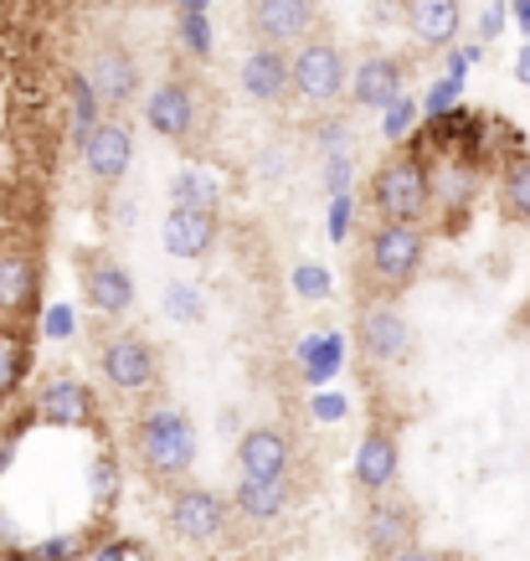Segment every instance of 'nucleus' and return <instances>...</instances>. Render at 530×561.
<instances>
[{
  "label": "nucleus",
  "instance_id": "1",
  "mask_svg": "<svg viewBox=\"0 0 530 561\" xmlns=\"http://www.w3.org/2000/svg\"><path fill=\"white\" fill-rule=\"evenodd\" d=\"M129 448H135L139 469L160 484H175L196 463V427L181 408H150L139 412L129 427Z\"/></svg>",
  "mask_w": 530,
  "mask_h": 561
},
{
  "label": "nucleus",
  "instance_id": "2",
  "mask_svg": "<svg viewBox=\"0 0 530 561\" xmlns=\"http://www.w3.org/2000/svg\"><path fill=\"white\" fill-rule=\"evenodd\" d=\"M428 257V232L412 221H377V232L366 238V278L377 299H396L407 289L417 268Z\"/></svg>",
  "mask_w": 530,
  "mask_h": 561
},
{
  "label": "nucleus",
  "instance_id": "3",
  "mask_svg": "<svg viewBox=\"0 0 530 561\" xmlns=\"http://www.w3.org/2000/svg\"><path fill=\"white\" fill-rule=\"evenodd\" d=\"M371 206L381 221H412L423 227V217L433 211V175L417 154H396L371 175Z\"/></svg>",
  "mask_w": 530,
  "mask_h": 561
},
{
  "label": "nucleus",
  "instance_id": "4",
  "mask_svg": "<svg viewBox=\"0 0 530 561\" xmlns=\"http://www.w3.org/2000/svg\"><path fill=\"white\" fill-rule=\"evenodd\" d=\"M345 51L325 36H304L299 47L289 51V93L309 108H335L345 99Z\"/></svg>",
  "mask_w": 530,
  "mask_h": 561
},
{
  "label": "nucleus",
  "instance_id": "5",
  "mask_svg": "<svg viewBox=\"0 0 530 561\" xmlns=\"http://www.w3.org/2000/svg\"><path fill=\"white\" fill-rule=\"evenodd\" d=\"M42 299V257L26 238H0V324H21Z\"/></svg>",
  "mask_w": 530,
  "mask_h": 561
},
{
  "label": "nucleus",
  "instance_id": "6",
  "mask_svg": "<svg viewBox=\"0 0 530 561\" xmlns=\"http://www.w3.org/2000/svg\"><path fill=\"white\" fill-rule=\"evenodd\" d=\"M227 520H232V505L217 490H201V484H175L171 500H165V530L175 541H217Z\"/></svg>",
  "mask_w": 530,
  "mask_h": 561
},
{
  "label": "nucleus",
  "instance_id": "7",
  "mask_svg": "<svg viewBox=\"0 0 530 561\" xmlns=\"http://www.w3.org/2000/svg\"><path fill=\"white\" fill-rule=\"evenodd\" d=\"M99 371L114 391L139 397V391H150L154 381H160V351H154L145 335L124 330V335H108V341L99 345Z\"/></svg>",
  "mask_w": 530,
  "mask_h": 561
},
{
  "label": "nucleus",
  "instance_id": "8",
  "mask_svg": "<svg viewBox=\"0 0 530 561\" xmlns=\"http://www.w3.org/2000/svg\"><path fill=\"white\" fill-rule=\"evenodd\" d=\"M360 541L371 557H392L402 546L417 541V505H412L407 494L396 490H381L366 500V515H360Z\"/></svg>",
  "mask_w": 530,
  "mask_h": 561
},
{
  "label": "nucleus",
  "instance_id": "9",
  "mask_svg": "<svg viewBox=\"0 0 530 561\" xmlns=\"http://www.w3.org/2000/svg\"><path fill=\"white\" fill-rule=\"evenodd\" d=\"M83 83L93 88V99H99L103 114H124V108L139 99V62L129 57V47L103 42V47H93V57H88Z\"/></svg>",
  "mask_w": 530,
  "mask_h": 561
},
{
  "label": "nucleus",
  "instance_id": "10",
  "mask_svg": "<svg viewBox=\"0 0 530 561\" xmlns=\"http://www.w3.org/2000/svg\"><path fill=\"white\" fill-rule=\"evenodd\" d=\"M356 341H360V356L371 366H402L412 356V324L392 299H377V305L360 309Z\"/></svg>",
  "mask_w": 530,
  "mask_h": 561
},
{
  "label": "nucleus",
  "instance_id": "11",
  "mask_svg": "<svg viewBox=\"0 0 530 561\" xmlns=\"http://www.w3.org/2000/svg\"><path fill=\"white\" fill-rule=\"evenodd\" d=\"M78 154H83L88 175L99 181V186H119L124 175H129V160H135V129L114 114H103L83 139H78Z\"/></svg>",
  "mask_w": 530,
  "mask_h": 561
},
{
  "label": "nucleus",
  "instance_id": "12",
  "mask_svg": "<svg viewBox=\"0 0 530 561\" xmlns=\"http://www.w3.org/2000/svg\"><path fill=\"white\" fill-rule=\"evenodd\" d=\"M314 0H247V32L257 47H299L314 32Z\"/></svg>",
  "mask_w": 530,
  "mask_h": 561
},
{
  "label": "nucleus",
  "instance_id": "13",
  "mask_svg": "<svg viewBox=\"0 0 530 561\" xmlns=\"http://www.w3.org/2000/svg\"><path fill=\"white\" fill-rule=\"evenodd\" d=\"M402 83H407V62L392 57V51H366L350 78H345V99L356 108H387V103L402 99Z\"/></svg>",
  "mask_w": 530,
  "mask_h": 561
},
{
  "label": "nucleus",
  "instance_id": "14",
  "mask_svg": "<svg viewBox=\"0 0 530 561\" xmlns=\"http://www.w3.org/2000/svg\"><path fill=\"white\" fill-rule=\"evenodd\" d=\"M145 119L160 139H171V145H186L196 135V124H201V99H196V88L181 83V78H165V83L150 93L145 103Z\"/></svg>",
  "mask_w": 530,
  "mask_h": 561
},
{
  "label": "nucleus",
  "instance_id": "15",
  "mask_svg": "<svg viewBox=\"0 0 530 561\" xmlns=\"http://www.w3.org/2000/svg\"><path fill=\"white\" fill-rule=\"evenodd\" d=\"M83 294L103 320H119V314L135 309V278H129V268H124L119 257H108V253L83 257Z\"/></svg>",
  "mask_w": 530,
  "mask_h": 561
},
{
  "label": "nucleus",
  "instance_id": "16",
  "mask_svg": "<svg viewBox=\"0 0 530 561\" xmlns=\"http://www.w3.org/2000/svg\"><path fill=\"white\" fill-rule=\"evenodd\" d=\"M396 474H402V448H396V433L392 427H366V438L356 448V463H350V479H356V490L371 500V494L392 490Z\"/></svg>",
  "mask_w": 530,
  "mask_h": 561
},
{
  "label": "nucleus",
  "instance_id": "17",
  "mask_svg": "<svg viewBox=\"0 0 530 561\" xmlns=\"http://www.w3.org/2000/svg\"><path fill=\"white\" fill-rule=\"evenodd\" d=\"M32 423L93 427V423H99V402H93V391H88L83 381H72V376H57V381H47V387L36 391Z\"/></svg>",
  "mask_w": 530,
  "mask_h": 561
},
{
  "label": "nucleus",
  "instance_id": "18",
  "mask_svg": "<svg viewBox=\"0 0 530 561\" xmlns=\"http://www.w3.org/2000/svg\"><path fill=\"white\" fill-rule=\"evenodd\" d=\"M238 469L242 479H289L293 438L284 427H247L238 438Z\"/></svg>",
  "mask_w": 530,
  "mask_h": 561
},
{
  "label": "nucleus",
  "instance_id": "19",
  "mask_svg": "<svg viewBox=\"0 0 530 561\" xmlns=\"http://www.w3.org/2000/svg\"><path fill=\"white\" fill-rule=\"evenodd\" d=\"M238 88H242V99L263 103V108H274V103L293 99V93H289V51H284V47H253L247 57H242Z\"/></svg>",
  "mask_w": 530,
  "mask_h": 561
},
{
  "label": "nucleus",
  "instance_id": "20",
  "mask_svg": "<svg viewBox=\"0 0 530 561\" xmlns=\"http://www.w3.org/2000/svg\"><path fill=\"white\" fill-rule=\"evenodd\" d=\"M222 232V221L217 211H196V206H171V217L160 227V238H165V253L171 257H206L211 253V242Z\"/></svg>",
  "mask_w": 530,
  "mask_h": 561
},
{
  "label": "nucleus",
  "instance_id": "21",
  "mask_svg": "<svg viewBox=\"0 0 530 561\" xmlns=\"http://www.w3.org/2000/svg\"><path fill=\"white\" fill-rule=\"evenodd\" d=\"M463 26L459 0H407V32L417 36L423 51H448Z\"/></svg>",
  "mask_w": 530,
  "mask_h": 561
},
{
  "label": "nucleus",
  "instance_id": "22",
  "mask_svg": "<svg viewBox=\"0 0 530 561\" xmlns=\"http://www.w3.org/2000/svg\"><path fill=\"white\" fill-rule=\"evenodd\" d=\"M293 505V479H238L232 490V511L253 526H268Z\"/></svg>",
  "mask_w": 530,
  "mask_h": 561
},
{
  "label": "nucleus",
  "instance_id": "23",
  "mask_svg": "<svg viewBox=\"0 0 530 561\" xmlns=\"http://www.w3.org/2000/svg\"><path fill=\"white\" fill-rule=\"evenodd\" d=\"M341 366H345L341 330H325V335H304V341H299V371H304L309 387H325L330 376H341Z\"/></svg>",
  "mask_w": 530,
  "mask_h": 561
},
{
  "label": "nucleus",
  "instance_id": "24",
  "mask_svg": "<svg viewBox=\"0 0 530 561\" xmlns=\"http://www.w3.org/2000/svg\"><path fill=\"white\" fill-rule=\"evenodd\" d=\"M499 211L530 227V154H510V165L499 171Z\"/></svg>",
  "mask_w": 530,
  "mask_h": 561
},
{
  "label": "nucleus",
  "instance_id": "25",
  "mask_svg": "<svg viewBox=\"0 0 530 561\" xmlns=\"http://www.w3.org/2000/svg\"><path fill=\"white\" fill-rule=\"evenodd\" d=\"M26 366H32V341L21 335L16 324H0V402L21 387Z\"/></svg>",
  "mask_w": 530,
  "mask_h": 561
},
{
  "label": "nucleus",
  "instance_id": "26",
  "mask_svg": "<svg viewBox=\"0 0 530 561\" xmlns=\"http://www.w3.org/2000/svg\"><path fill=\"white\" fill-rule=\"evenodd\" d=\"M171 202L175 206H196V211H217V202H222V186H217V181H211L206 171H175Z\"/></svg>",
  "mask_w": 530,
  "mask_h": 561
},
{
  "label": "nucleus",
  "instance_id": "27",
  "mask_svg": "<svg viewBox=\"0 0 530 561\" xmlns=\"http://www.w3.org/2000/svg\"><path fill=\"white\" fill-rule=\"evenodd\" d=\"M68 108H72V139H83L103 119V108L93 99V88L83 83V72H68Z\"/></svg>",
  "mask_w": 530,
  "mask_h": 561
},
{
  "label": "nucleus",
  "instance_id": "28",
  "mask_svg": "<svg viewBox=\"0 0 530 561\" xmlns=\"http://www.w3.org/2000/svg\"><path fill=\"white\" fill-rule=\"evenodd\" d=\"M165 309H171V320H175V324H196V320L206 314L201 294L191 289V284H165Z\"/></svg>",
  "mask_w": 530,
  "mask_h": 561
},
{
  "label": "nucleus",
  "instance_id": "29",
  "mask_svg": "<svg viewBox=\"0 0 530 561\" xmlns=\"http://www.w3.org/2000/svg\"><path fill=\"white\" fill-rule=\"evenodd\" d=\"M381 114H387V119H381V135H387V139L396 145V139H407V135H412V119H417V103H412L407 93H402V99L387 103Z\"/></svg>",
  "mask_w": 530,
  "mask_h": 561
},
{
  "label": "nucleus",
  "instance_id": "30",
  "mask_svg": "<svg viewBox=\"0 0 530 561\" xmlns=\"http://www.w3.org/2000/svg\"><path fill=\"white\" fill-rule=\"evenodd\" d=\"M314 150L350 154V150H356V129H350L345 119H325V124H320V135H314Z\"/></svg>",
  "mask_w": 530,
  "mask_h": 561
},
{
  "label": "nucleus",
  "instance_id": "31",
  "mask_svg": "<svg viewBox=\"0 0 530 561\" xmlns=\"http://www.w3.org/2000/svg\"><path fill=\"white\" fill-rule=\"evenodd\" d=\"M293 294H299V299H330V268L299 263V268H293Z\"/></svg>",
  "mask_w": 530,
  "mask_h": 561
},
{
  "label": "nucleus",
  "instance_id": "32",
  "mask_svg": "<svg viewBox=\"0 0 530 561\" xmlns=\"http://www.w3.org/2000/svg\"><path fill=\"white\" fill-rule=\"evenodd\" d=\"M78 557V541H68V536H51V541L42 546H21L11 561H72Z\"/></svg>",
  "mask_w": 530,
  "mask_h": 561
},
{
  "label": "nucleus",
  "instance_id": "33",
  "mask_svg": "<svg viewBox=\"0 0 530 561\" xmlns=\"http://www.w3.org/2000/svg\"><path fill=\"white\" fill-rule=\"evenodd\" d=\"M181 47L191 57H211V26H206V16H181Z\"/></svg>",
  "mask_w": 530,
  "mask_h": 561
},
{
  "label": "nucleus",
  "instance_id": "34",
  "mask_svg": "<svg viewBox=\"0 0 530 561\" xmlns=\"http://www.w3.org/2000/svg\"><path fill=\"white\" fill-rule=\"evenodd\" d=\"M459 88H463V78H443V83H433V88H428V103H423V114H428V124L438 119V114H448V108H453V99H459Z\"/></svg>",
  "mask_w": 530,
  "mask_h": 561
},
{
  "label": "nucleus",
  "instance_id": "35",
  "mask_svg": "<svg viewBox=\"0 0 530 561\" xmlns=\"http://www.w3.org/2000/svg\"><path fill=\"white\" fill-rule=\"evenodd\" d=\"M72 330H78V314H72V305H51L47 314H42V335H47V341H68Z\"/></svg>",
  "mask_w": 530,
  "mask_h": 561
},
{
  "label": "nucleus",
  "instance_id": "36",
  "mask_svg": "<svg viewBox=\"0 0 530 561\" xmlns=\"http://www.w3.org/2000/svg\"><path fill=\"white\" fill-rule=\"evenodd\" d=\"M350 211H356V196H330V242H345L350 238Z\"/></svg>",
  "mask_w": 530,
  "mask_h": 561
},
{
  "label": "nucleus",
  "instance_id": "37",
  "mask_svg": "<svg viewBox=\"0 0 530 561\" xmlns=\"http://www.w3.org/2000/svg\"><path fill=\"white\" fill-rule=\"evenodd\" d=\"M350 171H356V160H350V154H325V186H330V196H345V191H350Z\"/></svg>",
  "mask_w": 530,
  "mask_h": 561
},
{
  "label": "nucleus",
  "instance_id": "38",
  "mask_svg": "<svg viewBox=\"0 0 530 561\" xmlns=\"http://www.w3.org/2000/svg\"><path fill=\"white\" fill-rule=\"evenodd\" d=\"M381 561H459L453 551H433V546H402V551H392V557H381Z\"/></svg>",
  "mask_w": 530,
  "mask_h": 561
},
{
  "label": "nucleus",
  "instance_id": "39",
  "mask_svg": "<svg viewBox=\"0 0 530 561\" xmlns=\"http://www.w3.org/2000/svg\"><path fill=\"white\" fill-rule=\"evenodd\" d=\"M314 417H320V423H341V417H345V397L320 391V397H314Z\"/></svg>",
  "mask_w": 530,
  "mask_h": 561
},
{
  "label": "nucleus",
  "instance_id": "40",
  "mask_svg": "<svg viewBox=\"0 0 530 561\" xmlns=\"http://www.w3.org/2000/svg\"><path fill=\"white\" fill-rule=\"evenodd\" d=\"M114 484H119V469H114L108 459H99V463H93V490L114 500Z\"/></svg>",
  "mask_w": 530,
  "mask_h": 561
},
{
  "label": "nucleus",
  "instance_id": "41",
  "mask_svg": "<svg viewBox=\"0 0 530 561\" xmlns=\"http://www.w3.org/2000/svg\"><path fill=\"white\" fill-rule=\"evenodd\" d=\"M139 546L135 541H114V546H103V551H93L88 561H124V557H135Z\"/></svg>",
  "mask_w": 530,
  "mask_h": 561
},
{
  "label": "nucleus",
  "instance_id": "42",
  "mask_svg": "<svg viewBox=\"0 0 530 561\" xmlns=\"http://www.w3.org/2000/svg\"><path fill=\"white\" fill-rule=\"evenodd\" d=\"M16 536H21L16 520H11V515H0V551H5V557H16V551H21Z\"/></svg>",
  "mask_w": 530,
  "mask_h": 561
},
{
  "label": "nucleus",
  "instance_id": "43",
  "mask_svg": "<svg viewBox=\"0 0 530 561\" xmlns=\"http://www.w3.org/2000/svg\"><path fill=\"white\" fill-rule=\"evenodd\" d=\"M499 26H505V5H489L484 11V36H499Z\"/></svg>",
  "mask_w": 530,
  "mask_h": 561
},
{
  "label": "nucleus",
  "instance_id": "44",
  "mask_svg": "<svg viewBox=\"0 0 530 561\" xmlns=\"http://www.w3.org/2000/svg\"><path fill=\"white\" fill-rule=\"evenodd\" d=\"M515 78L530 88V47H520V57H515Z\"/></svg>",
  "mask_w": 530,
  "mask_h": 561
},
{
  "label": "nucleus",
  "instance_id": "45",
  "mask_svg": "<svg viewBox=\"0 0 530 561\" xmlns=\"http://www.w3.org/2000/svg\"><path fill=\"white\" fill-rule=\"evenodd\" d=\"M181 16H206V0H175Z\"/></svg>",
  "mask_w": 530,
  "mask_h": 561
},
{
  "label": "nucleus",
  "instance_id": "46",
  "mask_svg": "<svg viewBox=\"0 0 530 561\" xmlns=\"http://www.w3.org/2000/svg\"><path fill=\"white\" fill-rule=\"evenodd\" d=\"M515 21H520V26L530 32V0H515Z\"/></svg>",
  "mask_w": 530,
  "mask_h": 561
},
{
  "label": "nucleus",
  "instance_id": "47",
  "mask_svg": "<svg viewBox=\"0 0 530 561\" xmlns=\"http://www.w3.org/2000/svg\"><path fill=\"white\" fill-rule=\"evenodd\" d=\"M0 5H5V0H0Z\"/></svg>",
  "mask_w": 530,
  "mask_h": 561
}]
</instances>
